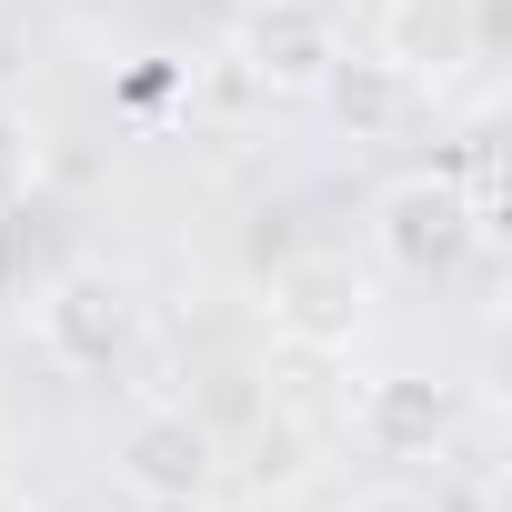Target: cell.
Here are the masks:
<instances>
[{"instance_id":"3","label":"cell","mask_w":512,"mask_h":512,"mask_svg":"<svg viewBox=\"0 0 512 512\" xmlns=\"http://www.w3.org/2000/svg\"><path fill=\"white\" fill-rule=\"evenodd\" d=\"M462 382H442V372H372L362 382V402H352V442L372 452V462H432V452H452V432H462Z\"/></svg>"},{"instance_id":"5","label":"cell","mask_w":512,"mask_h":512,"mask_svg":"<svg viewBox=\"0 0 512 512\" xmlns=\"http://www.w3.org/2000/svg\"><path fill=\"white\" fill-rule=\"evenodd\" d=\"M372 312V272L352 262V251H292V262L272 272V322L302 342V352H342Z\"/></svg>"},{"instance_id":"6","label":"cell","mask_w":512,"mask_h":512,"mask_svg":"<svg viewBox=\"0 0 512 512\" xmlns=\"http://www.w3.org/2000/svg\"><path fill=\"white\" fill-rule=\"evenodd\" d=\"M231 51H241V71L262 91H322V71L342 61V31H332L322 0H262Z\"/></svg>"},{"instance_id":"1","label":"cell","mask_w":512,"mask_h":512,"mask_svg":"<svg viewBox=\"0 0 512 512\" xmlns=\"http://www.w3.org/2000/svg\"><path fill=\"white\" fill-rule=\"evenodd\" d=\"M482 201L452 181V171H402L372 191V262L402 272V282H452L472 251H482Z\"/></svg>"},{"instance_id":"2","label":"cell","mask_w":512,"mask_h":512,"mask_svg":"<svg viewBox=\"0 0 512 512\" xmlns=\"http://www.w3.org/2000/svg\"><path fill=\"white\" fill-rule=\"evenodd\" d=\"M31 342H41L61 372H111V362L141 342V292H131V272H111V262H61V272L31 292Z\"/></svg>"},{"instance_id":"10","label":"cell","mask_w":512,"mask_h":512,"mask_svg":"<svg viewBox=\"0 0 512 512\" xmlns=\"http://www.w3.org/2000/svg\"><path fill=\"white\" fill-rule=\"evenodd\" d=\"M31 191H41V131H31L21 101H0V211L31 201Z\"/></svg>"},{"instance_id":"7","label":"cell","mask_w":512,"mask_h":512,"mask_svg":"<svg viewBox=\"0 0 512 512\" xmlns=\"http://www.w3.org/2000/svg\"><path fill=\"white\" fill-rule=\"evenodd\" d=\"M322 101H332V121H342L352 141H412V131L432 121V91H422L402 61H382V51H342V61L322 71Z\"/></svg>"},{"instance_id":"4","label":"cell","mask_w":512,"mask_h":512,"mask_svg":"<svg viewBox=\"0 0 512 512\" xmlns=\"http://www.w3.org/2000/svg\"><path fill=\"white\" fill-rule=\"evenodd\" d=\"M111 462H121V482H131L141 502L191 512V502L221 482V432L161 402V412H131V422H121V452H111Z\"/></svg>"},{"instance_id":"8","label":"cell","mask_w":512,"mask_h":512,"mask_svg":"<svg viewBox=\"0 0 512 512\" xmlns=\"http://www.w3.org/2000/svg\"><path fill=\"white\" fill-rule=\"evenodd\" d=\"M382 61H402L422 91H442L452 71L482 61V11L472 0H382Z\"/></svg>"},{"instance_id":"9","label":"cell","mask_w":512,"mask_h":512,"mask_svg":"<svg viewBox=\"0 0 512 512\" xmlns=\"http://www.w3.org/2000/svg\"><path fill=\"white\" fill-rule=\"evenodd\" d=\"M61 262H71V221L51 201H11L0 211V302H31Z\"/></svg>"}]
</instances>
